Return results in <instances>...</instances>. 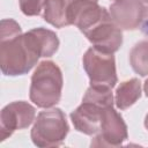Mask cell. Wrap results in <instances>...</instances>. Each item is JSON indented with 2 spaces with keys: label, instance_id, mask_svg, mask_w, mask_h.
I'll return each mask as SVG.
<instances>
[{
  "label": "cell",
  "instance_id": "6da1fadb",
  "mask_svg": "<svg viewBox=\"0 0 148 148\" xmlns=\"http://www.w3.org/2000/svg\"><path fill=\"white\" fill-rule=\"evenodd\" d=\"M40 57V46L32 29L14 36H0V67L3 75H24Z\"/></svg>",
  "mask_w": 148,
  "mask_h": 148
},
{
  "label": "cell",
  "instance_id": "7a4b0ae2",
  "mask_svg": "<svg viewBox=\"0 0 148 148\" xmlns=\"http://www.w3.org/2000/svg\"><path fill=\"white\" fill-rule=\"evenodd\" d=\"M113 103L111 88L90 86L82 98V103L71 112L74 128L86 135H96L99 131L103 111L113 106Z\"/></svg>",
  "mask_w": 148,
  "mask_h": 148
},
{
  "label": "cell",
  "instance_id": "3957f363",
  "mask_svg": "<svg viewBox=\"0 0 148 148\" xmlns=\"http://www.w3.org/2000/svg\"><path fill=\"white\" fill-rule=\"evenodd\" d=\"M64 79L59 66L51 60L39 62L31 75L29 89L30 101L42 109H49L61 98Z\"/></svg>",
  "mask_w": 148,
  "mask_h": 148
},
{
  "label": "cell",
  "instance_id": "277c9868",
  "mask_svg": "<svg viewBox=\"0 0 148 148\" xmlns=\"http://www.w3.org/2000/svg\"><path fill=\"white\" fill-rule=\"evenodd\" d=\"M69 132L66 114L59 108L40 111L31 128V140L37 147L61 146Z\"/></svg>",
  "mask_w": 148,
  "mask_h": 148
},
{
  "label": "cell",
  "instance_id": "5b68a950",
  "mask_svg": "<svg viewBox=\"0 0 148 148\" xmlns=\"http://www.w3.org/2000/svg\"><path fill=\"white\" fill-rule=\"evenodd\" d=\"M82 64L89 77L90 86L108 87L112 89L117 84L118 77L113 53L102 52L91 46L83 54Z\"/></svg>",
  "mask_w": 148,
  "mask_h": 148
},
{
  "label": "cell",
  "instance_id": "8992f818",
  "mask_svg": "<svg viewBox=\"0 0 148 148\" xmlns=\"http://www.w3.org/2000/svg\"><path fill=\"white\" fill-rule=\"evenodd\" d=\"M127 125L123 117L109 106L103 111L98 133L91 140V147H118L127 140Z\"/></svg>",
  "mask_w": 148,
  "mask_h": 148
},
{
  "label": "cell",
  "instance_id": "52a82bcc",
  "mask_svg": "<svg viewBox=\"0 0 148 148\" xmlns=\"http://www.w3.org/2000/svg\"><path fill=\"white\" fill-rule=\"evenodd\" d=\"M36 117V109L25 101H16L7 104L0 112L1 141L9 138L15 131L29 127Z\"/></svg>",
  "mask_w": 148,
  "mask_h": 148
},
{
  "label": "cell",
  "instance_id": "ba28073f",
  "mask_svg": "<svg viewBox=\"0 0 148 148\" xmlns=\"http://www.w3.org/2000/svg\"><path fill=\"white\" fill-rule=\"evenodd\" d=\"M146 9L141 0H114L109 13L113 23L121 30H135L141 27Z\"/></svg>",
  "mask_w": 148,
  "mask_h": 148
},
{
  "label": "cell",
  "instance_id": "9c48e42d",
  "mask_svg": "<svg viewBox=\"0 0 148 148\" xmlns=\"http://www.w3.org/2000/svg\"><path fill=\"white\" fill-rule=\"evenodd\" d=\"M84 36L94 47L106 53H114L123 45L121 29L113 23L111 17L97 24Z\"/></svg>",
  "mask_w": 148,
  "mask_h": 148
},
{
  "label": "cell",
  "instance_id": "30bf717a",
  "mask_svg": "<svg viewBox=\"0 0 148 148\" xmlns=\"http://www.w3.org/2000/svg\"><path fill=\"white\" fill-rule=\"evenodd\" d=\"M141 97V82L133 77L121 82L116 89L114 104L119 110H126Z\"/></svg>",
  "mask_w": 148,
  "mask_h": 148
},
{
  "label": "cell",
  "instance_id": "8fae6325",
  "mask_svg": "<svg viewBox=\"0 0 148 148\" xmlns=\"http://www.w3.org/2000/svg\"><path fill=\"white\" fill-rule=\"evenodd\" d=\"M42 16L45 22L56 28L71 25L67 13V0H45Z\"/></svg>",
  "mask_w": 148,
  "mask_h": 148
},
{
  "label": "cell",
  "instance_id": "7c38bea8",
  "mask_svg": "<svg viewBox=\"0 0 148 148\" xmlns=\"http://www.w3.org/2000/svg\"><path fill=\"white\" fill-rule=\"evenodd\" d=\"M130 65L140 76L148 75V40L136 43L130 51Z\"/></svg>",
  "mask_w": 148,
  "mask_h": 148
},
{
  "label": "cell",
  "instance_id": "4fadbf2b",
  "mask_svg": "<svg viewBox=\"0 0 148 148\" xmlns=\"http://www.w3.org/2000/svg\"><path fill=\"white\" fill-rule=\"evenodd\" d=\"M38 43L40 45L42 49V57L47 58V57H52L59 49V38L57 36V34L50 29L39 27V28H34L32 29Z\"/></svg>",
  "mask_w": 148,
  "mask_h": 148
},
{
  "label": "cell",
  "instance_id": "5bb4252c",
  "mask_svg": "<svg viewBox=\"0 0 148 148\" xmlns=\"http://www.w3.org/2000/svg\"><path fill=\"white\" fill-rule=\"evenodd\" d=\"M45 0H18L21 12L27 16H37L43 10Z\"/></svg>",
  "mask_w": 148,
  "mask_h": 148
},
{
  "label": "cell",
  "instance_id": "9a60e30c",
  "mask_svg": "<svg viewBox=\"0 0 148 148\" xmlns=\"http://www.w3.org/2000/svg\"><path fill=\"white\" fill-rule=\"evenodd\" d=\"M143 90H145V94H146V96L148 97V79L145 81V83H143Z\"/></svg>",
  "mask_w": 148,
  "mask_h": 148
},
{
  "label": "cell",
  "instance_id": "2e32d148",
  "mask_svg": "<svg viewBox=\"0 0 148 148\" xmlns=\"http://www.w3.org/2000/svg\"><path fill=\"white\" fill-rule=\"evenodd\" d=\"M145 127L148 130V113H147L146 117H145Z\"/></svg>",
  "mask_w": 148,
  "mask_h": 148
},
{
  "label": "cell",
  "instance_id": "e0dca14e",
  "mask_svg": "<svg viewBox=\"0 0 148 148\" xmlns=\"http://www.w3.org/2000/svg\"><path fill=\"white\" fill-rule=\"evenodd\" d=\"M142 1H145L146 3H148V0H142Z\"/></svg>",
  "mask_w": 148,
  "mask_h": 148
}]
</instances>
